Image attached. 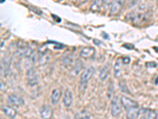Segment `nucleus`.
Instances as JSON below:
<instances>
[{
  "label": "nucleus",
  "instance_id": "nucleus-1",
  "mask_svg": "<svg viewBox=\"0 0 158 119\" xmlns=\"http://www.w3.org/2000/svg\"><path fill=\"white\" fill-rule=\"evenodd\" d=\"M17 46H18V54L22 57H30L33 53L32 49L24 41H19L17 44Z\"/></svg>",
  "mask_w": 158,
  "mask_h": 119
},
{
  "label": "nucleus",
  "instance_id": "nucleus-2",
  "mask_svg": "<svg viewBox=\"0 0 158 119\" xmlns=\"http://www.w3.org/2000/svg\"><path fill=\"white\" fill-rule=\"evenodd\" d=\"M111 113L113 117H118L122 114V104L117 96L114 97L111 103Z\"/></svg>",
  "mask_w": 158,
  "mask_h": 119
},
{
  "label": "nucleus",
  "instance_id": "nucleus-3",
  "mask_svg": "<svg viewBox=\"0 0 158 119\" xmlns=\"http://www.w3.org/2000/svg\"><path fill=\"white\" fill-rule=\"evenodd\" d=\"M26 77H27L28 84L30 87L36 86L39 83V77H38L37 72L34 68H30L27 70L26 72Z\"/></svg>",
  "mask_w": 158,
  "mask_h": 119
},
{
  "label": "nucleus",
  "instance_id": "nucleus-4",
  "mask_svg": "<svg viewBox=\"0 0 158 119\" xmlns=\"http://www.w3.org/2000/svg\"><path fill=\"white\" fill-rule=\"evenodd\" d=\"M95 72V69L94 67H89L84 71L81 74V78H80V83L81 86H85L87 85V83L90 81V79L93 78Z\"/></svg>",
  "mask_w": 158,
  "mask_h": 119
},
{
  "label": "nucleus",
  "instance_id": "nucleus-5",
  "mask_svg": "<svg viewBox=\"0 0 158 119\" xmlns=\"http://www.w3.org/2000/svg\"><path fill=\"white\" fill-rule=\"evenodd\" d=\"M134 15H132V22H135V24L138 25V24L142 23V22H145L148 18L149 15V12H145L144 11L141 10V11H135L132 13Z\"/></svg>",
  "mask_w": 158,
  "mask_h": 119
},
{
  "label": "nucleus",
  "instance_id": "nucleus-6",
  "mask_svg": "<svg viewBox=\"0 0 158 119\" xmlns=\"http://www.w3.org/2000/svg\"><path fill=\"white\" fill-rule=\"evenodd\" d=\"M120 102L121 104H122V107H123V108L126 110L133 108H138V103L133 100V99L127 97V96L123 95L120 98Z\"/></svg>",
  "mask_w": 158,
  "mask_h": 119
},
{
  "label": "nucleus",
  "instance_id": "nucleus-7",
  "mask_svg": "<svg viewBox=\"0 0 158 119\" xmlns=\"http://www.w3.org/2000/svg\"><path fill=\"white\" fill-rule=\"evenodd\" d=\"M124 1L125 0H113L111 4V8H110V15L112 16L117 15L122 10L123 6Z\"/></svg>",
  "mask_w": 158,
  "mask_h": 119
},
{
  "label": "nucleus",
  "instance_id": "nucleus-8",
  "mask_svg": "<svg viewBox=\"0 0 158 119\" xmlns=\"http://www.w3.org/2000/svg\"><path fill=\"white\" fill-rule=\"evenodd\" d=\"M95 53L96 50L94 47L87 46L81 49L80 52V56L85 60H89L95 56Z\"/></svg>",
  "mask_w": 158,
  "mask_h": 119
},
{
  "label": "nucleus",
  "instance_id": "nucleus-9",
  "mask_svg": "<svg viewBox=\"0 0 158 119\" xmlns=\"http://www.w3.org/2000/svg\"><path fill=\"white\" fill-rule=\"evenodd\" d=\"M8 102H9L11 105H13V106H15V107H22V106L25 104L24 99H22V98L20 97V96L15 94H11L8 96Z\"/></svg>",
  "mask_w": 158,
  "mask_h": 119
},
{
  "label": "nucleus",
  "instance_id": "nucleus-10",
  "mask_svg": "<svg viewBox=\"0 0 158 119\" xmlns=\"http://www.w3.org/2000/svg\"><path fill=\"white\" fill-rule=\"evenodd\" d=\"M40 115L43 119H52L53 110L49 105H44L40 108Z\"/></svg>",
  "mask_w": 158,
  "mask_h": 119
},
{
  "label": "nucleus",
  "instance_id": "nucleus-11",
  "mask_svg": "<svg viewBox=\"0 0 158 119\" xmlns=\"http://www.w3.org/2000/svg\"><path fill=\"white\" fill-rule=\"evenodd\" d=\"M73 103V94L70 89H67L65 90L64 96H63V104L66 107H71Z\"/></svg>",
  "mask_w": 158,
  "mask_h": 119
},
{
  "label": "nucleus",
  "instance_id": "nucleus-12",
  "mask_svg": "<svg viewBox=\"0 0 158 119\" xmlns=\"http://www.w3.org/2000/svg\"><path fill=\"white\" fill-rule=\"evenodd\" d=\"M141 111L142 112V115L145 119H157L158 114L156 110L152 109H143L141 110Z\"/></svg>",
  "mask_w": 158,
  "mask_h": 119
},
{
  "label": "nucleus",
  "instance_id": "nucleus-13",
  "mask_svg": "<svg viewBox=\"0 0 158 119\" xmlns=\"http://www.w3.org/2000/svg\"><path fill=\"white\" fill-rule=\"evenodd\" d=\"M2 109L4 114L7 116V117H9L10 118H15V117H16L17 114H18L17 110H15L14 107H10V106H3Z\"/></svg>",
  "mask_w": 158,
  "mask_h": 119
},
{
  "label": "nucleus",
  "instance_id": "nucleus-14",
  "mask_svg": "<svg viewBox=\"0 0 158 119\" xmlns=\"http://www.w3.org/2000/svg\"><path fill=\"white\" fill-rule=\"evenodd\" d=\"M83 66H84V64L81 60H76L74 67L72 68L71 72H70L71 76H77L83 69Z\"/></svg>",
  "mask_w": 158,
  "mask_h": 119
},
{
  "label": "nucleus",
  "instance_id": "nucleus-15",
  "mask_svg": "<svg viewBox=\"0 0 158 119\" xmlns=\"http://www.w3.org/2000/svg\"><path fill=\"white\" fill-rule=\"evenodd\" d=\"M123 60L121 58H118L116 60L114 66V75H115V78H118L121 76L122 73V69H123Z\"/></svg>",
  "mask_w": 158,
  "mask_h": 119
},
{
  "label": "nucleus",
  "instance_id": "nucleus-16",
  "mask_svg": "<svg viewBox=\"0 0 158 119\" xmlns=\"http://www.w3.org/2000/svg\"><path fill=\"white\" fill-rule=\"evenodd\" d=\"M139 114H140V110H138V108L130 109L127 110L126 117L127 119H137Z\"/></svg>",
  "mask_w": 158,
  "mask_h": 119
},
{
  "label": "nucleus",
  "instance_id": "nucleus-17",
  "mask_svg": "<svg viewBox=\"0 0 158 119\" xmlns=\"http://www.w3.org/2000/svg\"><path fill=\"white\" fill-rule=\"evenodd\" d=\"M61 90L59 89H54L52 90V96H51V99H52V103L53 104H57L59 103L60 97H61Z\"/></svg>",
  "mask_w": 158,
  "mask_h": 119
},
{
  "label": "nucleus",
  "instance_id": "nucleus-18",
  "mask_svg": "<svg viewBox=\"0 0 158 119\" xmlns=\"http://www.w3.org/2000/svg\"><path fill=\"white\" fill-rule=\"evenodd\" d=\"M74 56H72L71 55H68L63 60V65L65 68H73L74 65Z\"/></svg>",
  "mask_w": 158,
  "mask_h": 119
},
{
  "label": "nucleus",
  "instance_id": "nucleus-19",
  "mask_svg": "<svg viewBox=\"0 0 158 119\" xmlns=\"http://www.w3.org/2000/svg\"><path fill=\"white\" fill-rule=\"evenodd\" d=\"M110 73V68L108 65L104 66L102 69H101V72H100V79L101 81H105L108 79V76Z\"/></svg>",
  "mask_w": 158,
  "mask_h": 119
},
{
  "label": "nucleus",
  "instance_id": "nucleus-20",
  "mask_svg": "<svg viewBox=\"0 0 158 119\" xmlns=\"http://www.w3.org/2000/svg\"><path fill=\"white\" fill-rule=\"evenodd\" d=\"M102 4H104L103 0H95L93 5L91 6V11H94V12L98 11L99 10L101 9Z\"/></svg>",
  "mask_w": 158,
  "mask_h": 119
},
{
  "label": "nucleus",
  "instance_id": "nucleus-21",
  "mask_svg": "<svg viewBox=\"0 0 158 119\" xmlns=\"http://www.w3.org/2000/svg\"><path fill=\"white\" fill-rule=\"evenodd\" d=\"M89 114L85 110H82L81 112H78L75 115V119H89Z\"/></svg>",
  "mask_w": 158,
  "mask_h": 119
},
{
  "label": "nucleus",
  "instance_id": "nucleus-22",
  "mask_svg": "<svg viewBox=\"0 0 158 119\" xmlns=\"http://www.w3.org/2000/svg\"><path fill=\"white\" fill-rule=\"evenodd\" d=\"M49 60H50V56H48L47 54H43L41 57L39 59V64L41 65L45 64H47L49 61Z\"/></svg>",
  "mask_w": 158,
  "mask_h": 119
},
{
  "label": "nucleus",
  "instance_id": "nucleus-23",
  "mask_svg": "<svg viewBox=\"0 0 158 119\" xmlns=\"http://www.w3.org/2000/svg\"><path fill=\"white\" fill-rule=\"evenodd\" d=\"M122 60L123 64H128L131 62V58L128 57V56H124L122 58Z\"/></svg>",
  "mask_w": 158,
  "mask_h": 119
},
{
  "label": "nucleus",
  "instance_id": "nucleus-24",
  "mask_svg": "<svg viewBox=\"0 0 158 119\" xmlns=\"http://www.w3.org/2000/svg\"><path fill=\"white\" fill-rule=\"evenodd\" d=\"M146 67L147 68H156L157 66V64L155 63V62H149V63L146 64Z\"/></svg>",
  "mask_w": 158,
  "mask_h": 119
},
{
  "label": "nucleus",
  "instance_id": "nucleus-25",
  "mask_svg": "<svg viewBox=\"0 0 158 119\" xmlns=\"http://www.w3.org/2000/svg\"><path fill=\"white\" fill-rule=\"evenodd\" d=\"M87 0H78V2H81V3H84L85 2H86Z\"/></svg>",
  "mask_w": 158,
  "mask_h": 119
},
{
  "label": "nucleus",
  "instance_id": "nucleus-26",
  "mask_svg": "<svg viewBox=\"0 0 158 119\" xmlns=\"http://www.w3.org/2000/svg\"><path fill=\"white\" fill-rule=\"evenodd\" d=\"M155 83H156V84H158V76H157V77H156V81H155Z\"/></svg>",
  "mask_w": 158,
  "mask_h": 119
},
{
  "label": "nucleus",
  "instance_id": "nucleus-27",
  "mask_svg": "<svg viewBox=\"0 0 158 119\" xmlns=\"http://www.w3.org/2000/svg\"><path fill=\"white\" fill-rule=\"evenodd\" d=\"M91 1H95V0H91Z\"/></svg>",
  "mask_w": 158,
  "mask_h": 119
},
{
  "label": "nucleus",
  "instance_id": "nucleus-28",
  "mask_svg": "<svg viewBox=\"0 0 158 119\" xmlns=\"http://www.w3.org/2000/svg\"><path fill=\"white\" fill-rule=\"evenodd\" d=\"M157 2H158V0H157Z\"/></svg>",
  "mask_w": 158,
  "mask_h": 119
}]
</instances>
